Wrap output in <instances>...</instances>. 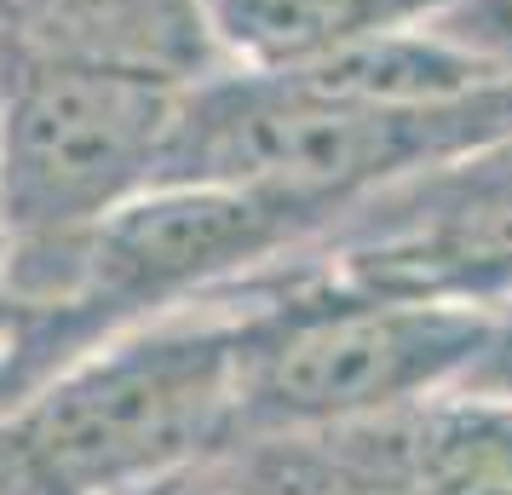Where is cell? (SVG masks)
I'll return each instance as SVG.
<instances>
[{"mask_svg":"<svg viewBox=\"0 0 512 495\" xmlns=\"http://www.w3.org/2000/svg\"><path fill=\"white\" fill-rule=\"evenodd\" d=\"M24 58H81L167 81H208L219 52L202 0H0Z\"/></svg>","mask_w":512,"mask_h":495,"instance_id":"cell-6","label":"cell"},{"mask_svg":"<svg viewBox=\"0 0 512 495\" xmlns=\"http://www.w3.org/2000/svg\"><path fill=\"white\" fill-rule=\"evenodd\" d=\"M12 75H18V41H12L6 12H0V133H6V98H12Z\"/></svg>","mask_w":512,"mask_h":495,"instance_id":"cell-10","label":"cell"},{"mask_svg":"<svg viewBox=\"0 0 512 495\" xmlns=\"http://www.w3.org/2000/svg\"><path fill=\"white\" fill-rule=\"evenodd\" d=\"M432 29L484 70L512 75V0H443Z\"/></svg>","mask_w":512,"mask_h":495,"instance_id":"cell-8","label":"cell"},{"mask_svg":"<svg viewBox=\"0 0 512 495\" xmlns=\"http://www.w3.org/2000/svg\"><path fill=\"white\" fill-rule=\"evenodd\" d=\"M219 70L305 75L397 29H420L443 0H202Z\"/></svg>","mask_w":512,"mask_h":495,"instance_id":"cell-7","label":"cell"},{"mask_svg":"<svg viewBox=\"0 0 512 495\" xmlns=\"http://www.w3.org/2000/svg\"><path fill=\"white\" fill-rule=\"evenodd\" d=\"M0 495H29V490H24V478L12 472V461H6V455H0Z\"/></svg>","mask_w":512,"mask_h":495,"instance_id":"cell-11","label":"cell"},{"mask_svg":"<svg viewBox=\"0 0 512 495\" xmlns=\"http://www.w3.org/2000/svg\"><path fill=\"white\" fill-rule=\"evenodd\" d=\"M231 444V300L139 323L0 409V455L29 495H156Z\"/></svg>","mask_w":512,"mask_h":495,"instance_id":"cell-2","label":"cell"},{"mask_svg":"<svg viewBox=\"0 0 512 495\" xmlns=\"http://www.w3.org/2000/svg\"><path fill=\"white\" fill-rule=\"evenodd\" d=\"M323 432L397 495H512V392L495 386H443Z\"/></svg>","mask_w":512,"mask_h":495,"instance_id":"cell-5","label":"cell"},{"mask_svg":"<svg viewBox=\"0 0 512 495\" xmlns=\"http://www.w3.org/2000/svg\"><path fill=\"white\" fill-rule=\"evenodd\" d=\"M156 495H254L236 472H225L219 461H208V467H196V472H185V478H173L167 490H156Z\"/></svg>","mask_w":512,"mask_h":495,"instance_id":"cell-9","label":"cell"},{"mask_svg":"<svg viewBox=\"0 0 512 495\" xmlns=\"http://www.w3.org/2000/svg\"><path fill=\"white\" fill-rule=\"evenodd\" d=\"M340 219L317 196L259 185H156L110 213L47 300H18L0 357V409L116 334L219 300L305 254Z\"/></svg>","mask_w":512,"mask_h":495,"instance_id":"cell-3","label":"cell"},{"mask_svg":"<svg viewBox=\"0 0 512 495\" xmlns=\"http://www.w3.org/2000/svg\"><path fill=\"white\" fill-rule=\"evenodd\" d=\"M190 87L196 81L18 52L0 133V294H58L87 236L162 185Z\"/></svg>","mask_w":512,"mask_h":495,"instance_id":"cell-4","label":"cell"},{"mask_svg":"<svg viewBox=\"0 0 512 495\" xmlns=\"http://www.w3.org/2000/svg\"><path fill=\"white\" fill-rule=\"evenodd\" d=\"M236 306V444L323 432L466 386L501 311L455 294L346 283L282 260L225 288Z\"/></svg>","mask_w":512,"mask_h":495,"instance_id":"cell-1","label":"cell"}]
</instances>
